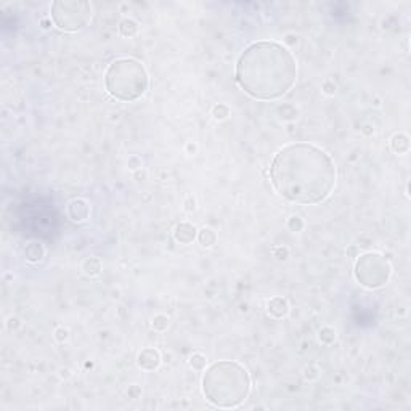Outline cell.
<instances>
[{
  "instance_id": "6da1fadb",
  "label": "cell",
  "mask_w": 411,
  "mask_h": 411,
  "mask_svg": "<svg viewBox=\"0 0 411 411\" xmlns=\"http://www.w3.org/2000/svg\"><path fill=\"white\" fill-rule=\"evenodd\" d=\"M268 175L275 191L289 203L320 204L336 183V167L329 154L310 143H292L272 159Z\"/></svg>"
},
{
  "instance_id": "7a4b0ae2",
  "label": "cell",
  "mask_w": 411,
  "mask_h": 411,
  "mask_svg": "<svg viewBox=\"0 0 411 411\" xmlns=\"http://www.w3.org/2000/svg\"><path fill=\"white\" fill-rule=\"evenodd\" d=\"M297 79L296 58L276 42H256L236 63V82L256 100L283 97Z\"/></svg>"
},
{
  "instance_id": "3957f363",
  "label": "cell",
  "mask_w": 411,
  "mask_h": 411,
  "mask_svg": "<svg viewBox=\"0 0 411 411\" xmlns=\"http://www.w3.org/2000/svg\"><path fill=\"white\" fill-rule=\"evenodd\" d=\"M251 392V377L244 366L236 361L210 365L203 377V394L209 403L219 408H235Z\"/></svg>"
},
{
  "instance_id": "277c9868",
  "label": "cell",
  "mask_w": 411,
  "mask_h": 411,
  "mask_svg": "<svg viewBox=\"0 0 411 411\" xmlns=\"http://www.w3.org/2000/svg\"><path fill=\"white\" fill-rule=\"evenodd\" d=\"M106 90L120 102H135L148 90L150 79L145 66L132 58H120L111 63L104 74Z\"/></svg>"
},
{
  "instance_id": "5b68a950",
  "label": "cell",
  "mask_w": 411,
  "mask_h": 411,
  "mask_svg": "<svg viewBox=\"0 0 411 411\" xmlns=\"http://www.w3.org/2000/svg\"><path fill=\"white\" fill-rule=\"evenodd\" d=\"M50 12L56 28L66 33H77L92 19V5L86 0H56Z\"/></svg>"
},
{
  "instance_id": "8992f818",
  "label": "cell",
  "mask_w": 411,
  "mask_h": 411,
  "mask_svg": "<svg viewBox=\"0 0 411 411\" xmlns=\"http://www.w3.org/2000/svg\"><path fill=\"white\" fill-rule=\"evenodd\" d=\"M354 272L357 281L361 286L376 289L389 281L392 268L386 257L379 256L376 252H368V254L360 256V259L355 263Z\"/></svg>"
},
{
  "instance_id": "52a82bcc",
  "label": "cell",
  "mask_w": 411,
  "mask_h": 411,
  "mask_svg": "<svg viewBox=\"0 0 411 411\" xmlns=\"http://www.w3.org/2000/svg\"><path fill=\"white\" fill-rule=\"evenodd\" d=\"M88 214H90V207L84 199H74L68 206V215L72 222H84L87 220Z\"/></svg>"
},
{
  "instance_id": "ba28073f",
  "label": "cell",
  "mask_w": 411,
  "mask_h": 411,
  "mask_svg": "<svg viewBox=\"0 0 411 411\" xmlns=\"http://www.w3.org/2000/svg\"><path fill=\"white\" fill-rule=\"evenodd\" d=\"M138 366L143 370H156L161 363V355L156 349H145L138 355Z\"/></svg>"
},
{
  "instance_id": "9c48e42d",
  "label": "cell",
  "mask_w": 411,
  "mask_h": 411,
  "mask_svg": "<svg viewBox=\"0 0 411 411\" xmlns=\"http://www.w3.org/2000/svg\"><path fill=\"white\" fill-rule=\"evenodd\" d=\"M196 235H198V230L194 228L193 225H189V223L177 225L175 231H173V238H175L177 243H180V244L193 243L194 238H196Z\"/></svg>"
},
{
  "instance_id": "30bf717a",
  "label": "cell",
  "mask_w": 411,
  "mask_h": 411,
  "mask_svg": "<svg viewBox=\"0 0 411 411\" xmlns=\"http://www.w3.org/2000/svg\"><path fill=\"white\" fill-rule=\"evenodd\" d=\"M267 310L273 318H283V317H286L289 312V304H288V300L283 297H273L270 299V302H268Z\"/></svg>"
},
{
  "instance_id": "8fae6325",
  "label": "cell",
  "mask_w": 411,
  "mask_h": 411,
  "mask_svg": "<svg viewBox=\"0 0 411 411\" xmlns=\"http://www.w3.org/2000/svg\"><path fill=\"white\" fill-rule=\"evenodd\" d=\"M391 148L397 154H405L410 150V138L405 134H397L391 141Z\"/></svg>"
},
{
  "instance_id": "7c38bea8",
  "label": "cell",
  "mask_w": 411,
  "mask_h": 411,
  "mask_svg": "<svg viewBox=\"0 0 411 411\" xmlns=\"http://www.w3.org/2000/svg\"><path fill=\"white\" fill-rule=\"evenodd\" d=\"M82 270L86 275L95 276L102 272V262H100V259H97V257H88V259L84 260L82 263Z\"/></svg>"
},
{
  "instance_id": "4fadbf2b",
  "label": "cell",
  "mask_w": 411,
  "mask_h": 411,
  "mask_svg": "<svg viewBox=\"0 0 411 411\" xmlns=\"http://www.w3.org/2000/svg\"><path fill=\"white\" fill-rule=\"evenodd\" d=\"M24 256L29 262H39L44 257V247L37 243H31L24 249Z\"/></svg>"
},
{
  "instance_id": "5bb4252c",
  "label": "cell",
  "mask_w": 411,
  "mask_h": 411,
  "mask_svg": "<svg viewBox=\"0 0 411 411\" xmlns=\"http://www.w3.org/2000/svg\"><path fill=\"white\" fill-rule=\"evenodd\" d=\"M198 240L203 247H210L215 244V241H217V235H215L210 228H203V230H199Z\"/></svg>"
},
{
  "instance_id": "9a60e30c",
  "label": "cell",
  "mask_w": 411,
  "mask_h": 411,
  "mask_svg": "<svg viewBox=\"0 0 411 411\" xmlns=\"http://www.w3.org/2000/svg\"><path fill=\"white\" fill-rule=\"evenodd\" d=\"M138 31V26L134 19H124L122 23L119 24V33L124 35V37H134Z\"/></svg>"
},
{
  "instance_id": "2e32d148",
  "label": "cell",
  "mask_w": 411,
  "mask_h": 411,
  "mask_svg": "<svg viewBox=\"0 0 411 411\" xmlns=\"http://www.w3.org/2000/svg\"><path fill=\"white\" fill-rule=\"evenodd\" d=\"M169 326V318L166 315H156L154 318H153V328L156 331H166Z\"/></svg>"
},
{
  "instance_id": "e0dca14e",
  "label": "cell",
  "mask_w": 411,
  "mask_h": 411,
  "mask_svg": "<svg viewBox=\"0 0 411 411\" xmlns=\"http://www.w3.org/2000/svg\"><path fill=\"white\" fill-rule=\"evenodd\" d=\"M320 341L323 342V344H331L334 339H336V333H334V329H331V328H323L320 331Z\"/></svg>"
},
{
  "instance_id": "ac0fdd59",
  "label": "cell",
  "mask_w": 411,
  "mask_h": 411,
  "mask_svg": "<svg viewBox=\"0 0 411 411\" xmlns=\"http://www.w3.org/2000/svg\"><path fill=\"white\" fill-rule=\"evenodd\" d=\"M189 365L196 368V370H203L206 366V357L203 354H193L191 358H189Z\"/></svg>"
},
{
  "instance_id": "d6986e66",
  "label": "cell",
  "mask_w": 411,
  "mask_h": 411,
  "mask_svg": "<svg viewBox=\"0 0 411 411\" xmlns=\"http://www.w3.org/2000/svg\"><path fill=\"white\" fill-rule=\"evenodd\" d=\"M230 116V109L228 106H225V104H217V106L214 108V118L215 119H225Z\"/></svg>"
},
{
  "instance_id": "ffe728a7",
  "label": "cell",
  "mask_w": 411,
  "mask_h": 411,
  "mask_svg": "<svg viewBox=\"0 0 411 411\" xmlns=\"http://www.w3.org/2000/svg\"><path fill=\"white\" fill-rule=\"evenodd\" d=\"M289 228H291L292 231H300L302 230V226H304V223H302V220H300L297 215H294V217H291L289 219Z\"/></svg>"
},
{
  "instance_id": "44dd1931",
  "label": "cell",
  "mask_w": 411,
  "mask_h": 411,
  "mask_svg": "<svg viewBox=\"0 0 411 411\" xmlns=\"http://www.w3.org/2000/svg\"><path fill=\"white\" fill-rule=\"evenodd\" d=\"M288 256H289V252L286 247H276L275 249V257L278 260H286Z\"/></svg>"
},
{
  "instance_id": "7402d4cb",
  "label": "cell",
  "mask_w": 411,
  "mask_h": 411,
  "mask_svg": "<svg viewBox=\"0 0 411 411\" xmlns=\"http://www.w3.org/2000/svg\"><path fill=\"white\" fill-rule=\"evenodd\" d=\"M68 336H69V333H68V329H65V328H58V329L55 331V337H56V339L60 341V342L66 341Z\"/></svg>"
},
{
  "instance_id": "603a6c76",
  "label": "cell",
  "mask_w": 411,
  "mask_h": 411,
  "mask_svg": "<svg viewBox=\"0 0 411 411\" xmlns=\"http://www.w3.org/2000/svg\"><path fill=\"white\" fill-rule=\"evenodd\" d=\"M129 394L132 395V398H138V395L141 394V391H140L138 386H132V389L129 391Z\"/></svg>"
},
{
  "instance_id": "cb8c5ba5",
  "label": "cell",
  "mask_w": 411,
  "mask_h": 411,
  "mask_svg": "<svg viewBox=\"0 0 411 411\" xmlns=\"http://www.w3.org/2000/svg\"><path fill=\"white\" fill-rule=\"evenodd\" d=\"M323 88H325V92H326V93H328V95H331V93H334V90H336V87H334V86H331V84H329V82H326V84H325V87H323Z\"/></svg>"
}]
</instances>
